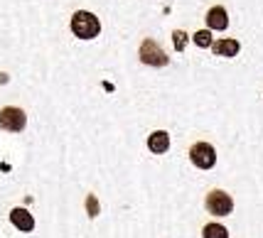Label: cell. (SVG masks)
<instances>
[{"label":"cell","mask_w":263,"mask_h":238,"mask_svg":"<svg viewBox=\"0 0 263 238\" xmlns=\"http://www.w3.org/2000/svg\"><path fill=\"white\" fill-rule=\"evenodd\" d=\"M192 39H195V45L202 47V49H206V47L214 45V42H212V32H209V30H199V32H197Z\"/></svg>","instance_id":"obj_11"},{"label":"cell","mask_w":263,"mask_h":238,"mask_svg":"<svg viewBox=\"0 0 263 238\" xmlns=\"http://www.w3.org/2000/svg\"><path fill=\"white\" fill-rule=\"evenodd\" d=\"M86 211H89V216H91V219H96V216H99V202H96V196H93V194H89V196H86Z\"/></svg>","instance_id":"obj_13"},{"label":"cell","mask_w":263,"mask_h":238,"mask_svg":"<svg viewBox=\"0 0 263 238\" xmlns=\"http://www.w3.org/2000/svg\"><path fill=\"white\" fill-rule=\"evenodd\" d=\"M212 49H214L217 57H236L241 52V45L236 39H219V42L212 45Z\"/></svg>","instance_id":"obj_9"},{"label":"cell","mask_w":263,"mask_h":238,"mask_svg":"<svg viewBox=\"0 0 263 238\" xmlns=\"http://www.w3.org/2000/svg\"><path fill=\"white\" fill-rule=\"evenodd\" d=\"M140 62L148 67H167V54L155 39H143L140 45Z\"/></svg>","instance_id":"obj_5"},{"label":"cell","mask_w":263,"mask_h":238,"mask_svg":"<svg viewBox=\"0 0 263 238\" xmlns=\"http://www.w3.org/2000/svg\"><path fill=\"white\" fill-rule=\"evenodd\" d=\"M148 150L150 152H155V155L167 152V150H170V135H167L165 130H155V133H150L148 135Z\"/></svg>","instance_id":"obj_8"},{"label":"cell","mask_w":263,"mask_h":238,"mask_svg":"<svg viewBox=\"0 0 263 238\" xmlns=\"http://www.w3.org/2000/svg\"><path fill=\"white\" fill-rule=\"evenodd\" d=\"M204 206H206V211L214 216H229L234 211V199L224 189H212V192L206 194Z\"/></svg>","instance_id":"obj_2"},{"label":"cell","mask_w":263,"mask_h":238,"mask_svg":"<svg viewBox=\"0 0 263 238\" xmlns=\"http://www.w3.org/2000/svg\"><path fill=\"white\" fill-rule=\"evenodd\" d=\"M27 125V115L23 108H15V106H5L0 111V128L5 133H20Z\"/></svg>","instance_id":"obj_3"},{"label":"cell","mask_w":263,"mask_h":238,"mask_svg":"<svg viewBox=\"0 0 263 238\" xmlns=\"http://www.w3.org/2000/svg\"><path fill=\"white\" fill-rule=\"evenodd\" d=\"M190 160L199 170H212L217 165V150L212 148L209 143H195L190 148Z\"/></svg>","instance_id":"obj_4"},{"label":"cell","mask_w":263,"mask_h":238,"mask_svg":"<svg viewBox=\"0 0 263 238\" xmlns=\"http://www.w3.org/2000/svg\"><path fill=\"white\" fill-rule=\"evenodd\" d=\"M10 224L17 231H25V233H30L34 228V219H32V214L27 211V209H23V206H17V209H12L10 211Z\"/></svg>","instance_id":"obj_7"},{"label":"cell","mask_w":263,"mask_h":238,"mask_svg":"<svg viewBox=\"0 0 263 238\" xmlns=\"http://www.w3.org/2000/svg\"><path fill=\"white\" fill-rule=\"evenodd\" d=\"M206 27L209 30H227L229 27V15H227V8H221V5H214V8H209L206 12Z\"/></svg>","instance_id":"obj_6"},{"label":"cell","mask_w":263,"mask_h":238,"mask_svg":"<svg viewBox=\"0 0 263 238\" xmlns=\"http://www.w3.org/2000/svg\"><path fill=\"white\" fill-rule=\"evenodd\" d=\"M202 238H229V231L221 224H206L202 228Z\"/></svg>","instance_id":"obj_10"},{"label":"cell","mask_w":263,"mask_h":238,"mask_svg":"<svg viewBox=\"0 0 263 238\" xmlns=\"http://www.w3.org/2000/svg\"><path fill=\"white\" fill-rule=\"evenodd\" d=\"M71 32L77 34L79 39H93L101 32V23H99V17L93 12L79 10L71 15Z\"/></svg>","instance_id":"obj_1"},{"label":"cell","mask_w":263,"mask_h":238,"mask_svg":"<svg viewBox=\"0 0 263 238\" xmlns=\"http://www.w3.org/2000/svg\"><path fill=\"white\" fill-rule=\"evenodd\" d=\"M172 42H175V49H177V52H182L184 45H187V34H184L182 30H175V32H172Z\"/></svg>","instance_id":"obj_12"}]
</instances>
